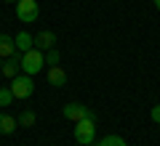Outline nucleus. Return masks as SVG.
<instances>
[{
  "instance_id": "f257e3e1",
  "label": "nucleus",
  "mask_w": 160,
  "mask_h": 146,
  "mask_svg": "<svg viewBox=\"0 0 160 146\" xmlns=\"http://www.w3.org/2000/svg\"><path fill=\"white\" fill-rule=\"evenodd\" d=\"M75 141L80 146H91L96 141V120L86 117V120H80V122H75Z\"/></svg>"
},
{
  "instance_id": "39448f33",
  "label": "nucleus",
  "mask_w": 160,
  "mask_h": 146,
  "mask_svg": "<svg viewBox=\"0 0 160 146\" xmlns=\"http://www.w3.org/2000/svg\"><path fill=\"white\" fill-rule=\"evenodd\" d=\"M64 117L67 120H72V122H80V120H86V117H91V120H96V112H91L88 106H83V104H78V101H69V104H64Z\"/></svg>"
},
{
  "instance_id": "6e6552de",
  "label": "nucleus",
  "mask_w": 160,
  "mask_h": 146,
  "mask_svg": "<svg viewBox=\"0 0 160 146\" xmlns=\"http://www.w3.org/2000/svg\"><path fill=\"white\" fill-rule=\"evenodd\" d=\"M48 82H51L53 88H64V85H67V72H64L62 67H48Z\"/></svg>"
},
{
  "instance_id": "2eb2a0df",
  "label": "nucleus",
  "mask_w": 160,
  "mask_h": 146,
  "mask_svg": "<svg viewBox=\"0 0 160 146\" xmlns=\"http://www.w3.org/2000/svg\"><path fill=\"white\" fill-rule=\"evenodd\" d=\"M11 101H13V93H11V88H0V106H8Z\"/></svg>"
},
{
  "instance_id": "9b49d317",
  "label": "nucleus",
  "mask_w": 160,
  "mask_h": 146,
  "mask_svg": "<svg viewBox=\"0 0 160 146\" xmlns=\"http://www.w3.org/2000/svg\"><path fill=\"white\" fill-rule=\"evenodd\" d=\"M13 40H16V51L19 53H27V51H32V48H35V37L29 32H19Z\"/></svg>"
},
{
  "instance_id": "9d476101",
  "label": "nucleus",
  "mask_w": 160,
  "mask_h": 146,
  "mask_svg": "<svg viewBox=\"0 0 160 146\" xmlns=\"http://www.w3.org/2000/svg\"><path fill=\"white\" fill-rule=\"evenodd\" d=\"M16 53V40L11 35H0V59H8Z\"/></svg>"
},
{
  "instance_id": "f8f14e48",
  "label": "nucleus",
  "mask_w": 160,
  "mask_h": 146,
  "mask_svg": "<svg viewBox=\"0 0 160 146\" xmlns=\"http://www.w3.org/2000/svg\"><path fill=\"white\" fill-rule=\"evenodd\" d=\"M16 120H19V125H22V128H32V125L38 122V114H35L32 109H24V112L19 114Z\"/></svg>"
},
{
  "instance_id": "f03ea898",
  "label": "nucleus",
  "mask_w": 160,
  "mask_h": 146,
  "mask_svg": "<svg viewBox=\"0 0 160 146\" xmlns=\"http://www.w3.org/2000/svg\"><path fill=\"white\" fill-rule=\"evenodd\" d=\"M8 88H11L13 98H29L35 93V80H32V74H16V77H11Z\"/></svg>"
},
{
  "instance_id": "20e7f679",
  "label": "nucleus",
  "mask_w": 160,
  "mask_h": 146,
  "mask_svg": "<svg viewBox=\"0 0 160 146\" xmlns=\"http://www.w3.org/2000/svg\"><path fill=\"white\" fill-rule=\"evenodd\" d=\"M16 16H19V21H24V24L38 21V16H40L38 0H16Z\"/></svg>"
},
{
  "instance_id": "4468645a",
  "label": "nucleus",
  "mask_w": 160,
  "mask_h": 146,
  "mask_svg": "<svg viewBox=\"0 0 160 146\" xmlns=\"http://www.w3.org/2000/svg\"><path fill=\"white\" fill-rule=\"evenodd\" d=\"M59 61H62V53H59L56 48H51V51L46 53V64H51V67H59Z\"/></svg>"
},
{
  "instance_id": "6ab92c4d",
  "label": "nucleus",
  "mask_w": 160,
  "mask_h": 146,
  "mask_svg": "<svg viewBox=\"0 0 160 146\" xmlns=\"http://www.w3.org/2000/svg\"><path fill=\"white\" fill-rule=\"evenodd\" d=\"M0 69H3V59H0Z\"/></svg>"
},
{
  "instance_id": "423d86ee",
  "label": "nucleus",
  "mask_w": 160,
  "mask_h": 146,
  "mask_svg": "<svg viewBox=\"0 0 160 146\" xmlns=\"http://www.w3.org/2000/svg\"><path fill=\"white\" fill-rule=\"evenodd\" d=\"M35 48H40V51H51V48H56V35H53L51 29L38 32V35H35Z\"/></svg>"
},
{
  "instance_id": "f3484780",
  "label": "nucleus",
  "mask_w": 160,
  "mask_h": 146,
  "mask_svg": "<svg viewBox=\"0 0 160 146\" xmlns=\"http://www.w3.org/2000/svg\"><path fill=\"white\" fill-rule=\"evenodd\" d=\"M155 8H158V11H160V0H155Z\"/></svg>"
},
{
  "instance_id": "7ed1b4c3",
  "label": "nucleus",
  "mask_w": 160,
  "mask_h": 146,
  "mask_svg": "<svg viewBox=\"0 0 160 146\" xmlns=\"http://www.w3.org/2000/svg\"><path fill=\"white\" fill-rule=\"evenodd\" d=\"M43 67H46V56H43L40 48H32V51L22 53V69H24V74H38Z\"/></svg>"
},
{
  "instance_id": "0eeeda50",
  "label": "nucleus",
  "mask_w": 160,
  "mask_h": 146,
  "mask_svg": "<svg viewBox=\"0 0 160 146\" xmlns=\"http://www.w3.org/2000/svg\"><path fill=\"white\" fill-rule=\"evenodd\" d=\"M19 69H22V53H13V56H8L6 61H3V69H0V72L6 74V77H16V72Z\"/></svg>"
},
{
  "instance_id": "a211bd4d",
  "label": "nucleus",
  "mask_w": 160,
  "mask_h": 146,
  "mask_svg": "<svg viewBox=\"0 0 160 146\" xmlns=\"http://www.w3.org/2000/svg\"><path fill=\"white\" fill-rule=\"evenodd\" d=\"M3 3H16V0H3Z\"/></svg>"
},
{
  "instance_id": "ddd939ff",
  "label": "nucleus",
  "mask_w": 160,
  "mask_h": 146,
  "mask_svg": "<svg viewBox=\"0 0 160 146\" xmlns=\"http://www.w3.org/2000/svg\"><path fill=\"white\" fill-rule=\"evenodd\" d=\"M96 146H128V144L120 138V135H115V133H112V135H104L102 141H96Z\"/></svg>"
},
{
  "instance_id": "1a4fd4ad",
  "label": "nucleus",
  "mask_w": 160,
  "mask_h": 146,
  "mask_svg": "<svg viewBox=\"0 0 160 146\" xmlns=\"http://www.w3.org/2000/svg\"><path fill=\"white\" fill-rule=\"evenodd\" d=\"M16 128H19V120H16V117L0 112V135H11Z\"/></svg>"
},
{
  "instance_id": "dca6fc26",
  "label": "nucleus",
  "mask_w": 160,
  "mask_h": 146,
  "mask_svg": "<svg viewBox=\"0 0 160 146\" xmlns=\"http://www.w3.org/2000/svg\"><path fill=\"white\" fill-rule=\"evenodd\" d=\"M149 117H152V122H158V125H160V104H158V106H152Z\"/></svg>"
}]
</instances>
